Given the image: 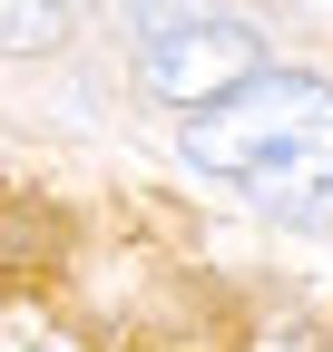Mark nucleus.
I'll use <instances>...</instances> for the list:
<instances>
[{
	"label": "nucleus",
	"mask_w": 333,
	"mask_h": 352,
	"mask_svg": "<svg viewBox=\"0 0 333 352\" xmlns=\"http://www.w3.org/2000/svg\"><path fill=\"white\" fill-rule=\"evenodd\" d=\"M59 254H69L59 206H39V196H10V206H0V274H59Z\"/></svg>",
	"instance_id": "obj_3"
},
{
	"label": "nucleus",
	"mask_w": 333,
	"mask_h": 352,
	"mask_svg": "<svg viewBox=\"0 0 333 352\" xmlns=\"http://www.w3.org/2000/svg\"><path fill=\"white\" fill-rule=\"evenodd\" d=\"M284 226H304V235H333V176H323V186H304L294 206H284Z\"/></svg>",
	"instance_id": "obj_5"
},
{
	"label": "nucleus",
	"mask_w": 333,
	"mask_h": 352,
	"mask_svg": "<svg viewBox=\"0 0 333 352\" xmlns=\"http://www.w3.org/2000/svg\"><path fill=\"white\" fill-rule=\"evenodd\" d=\"M245 78H265V39L245 20H147V39H138V88L186 118L235 98Z\"/></svg>",
	"instance_id": "obj_2"
},
{
	"label": "nucleus",
	"mask_w": 333,
	"mask_h": 352,
	"mask_svg": "<svg viewBox=\"0 0 333 352\" xmlns=\"http://www.w3.org/2000/svg\"><path fill=\"white\" fill-rule=\"evenodd\" d=\"M78 20V0H0V59H39V50H59Z\"/></svg>",
	"instance_id": "obj_4"
},
{
	"label": "nucleus",
	"mask_w": 333,
	"mask_h": 352,
	"mask_svg": "<svg viewBox=\"0 0 333 352\" xmlns=\"http://www.w3.org/2000/svg\"><path fill=\"white\" fill-rule=\"evenodd\" d=\"M177 147H186L196 176H216V186L255 196L265 215H284L304 186L333 176V88L304 78V69H265V78H245L235 98L196 108L177 127Z\"/></svg>",
	"instance_id": "obj_1"
}]
</instances>
